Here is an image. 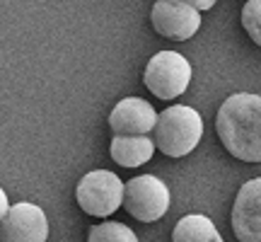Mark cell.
<instances>
[{
  "label": "cell",
  "mask_w": 261,
  "mask_h": 242,
  "mask_svg": "<svg viewBox=\"0 0 261 242\" xmlns=\"http://www.w3.org/2000/svg\"><path fill=\"white\" fill-rule=\"evenodd\" d=\"M223 148L242 162H261V97L252 92L230 94L215 116Z\"/></svg>",
  "instance_id": "obj_1"
},
{
  "label": "cell",
  "mask_w": 261,
  "mask_h": 242,
  "mask_svg": "<svg viewBox=\"0 0 261 242\" xmlns=\"http://www.w3.org/2000/svg\"><path fill=\"white\" fill-rule=\"evenodd\" d=\"M152 131H155V148H160L167 158H184L198 146L203 136V119L194 107L174 104L158 114Z\"/></svg>",
  "instance_id": "obj_2"
},
{
  "label": "cell",
  "mask_w": 261,
  "mask_h": 242,
  "mask_svg": "<svg viewBox=\"0 0 261 242\" xmlns=\"http://www.w3.org/2000/svg\"><path fill=\"white\" fill-rule=\"evenodd\" d=\"M75 199L87 215L107 218L123 204V182L109 170H92L77 182Z\"/></svg>",
  "instance_id": "obj_3"
},
{
  "label": "cell",
  "mask_w": 261,
  "mask_h": 242,
  "mask_svg": "<svg viewBox=\"0 0 261 242\" xmlns=\"http://www.w3.org/2000/svg\"><path fill=\"white\" fill-rule=\"evenodd\" d=\"M143 83L158 100H174L191 83V63L177 51H160L145 65Z\"/></svg>",
  "instance_id": "obj_4"
},
{
  "label": "cell",
  "mask_w": 261,
  "mask_h": 242,
  "mask_svg": "<svg viewBox=\"0 0 261 242\" xmlns=\"http://www.w3.org/2000/svg\"><path fill=\"white\" fill-rule=\"evenodd\" d=\"M123 208L140 223H155L169 208V189L162 179L140 175L123 184Z\"/></svg>",
  "instance_id": "obj_5"
},
{
  "label": "cell",
  "mask_w": 261,
  "mask_h": 242,
  "mask_svg": "<svg viewBox=\"0 0 261 242\" xmlns=\"http://www.w3.org/2000/svg\"><path fill=\"white\" fill-rule=\"evenodd\" d=\"M152 29L172 41H187L201 27V12L184 0H155L150 12Z\"/></svg>",
  "instance_id": "obj_6"
},
{
  "label": "cell",
  "mask_w": 261,
  "mask_h": 242,
  "mask_svg": "<svg viewBox=\"0 0 261 242\" xmlns=\"http://www.w3.org/2000/svg\"><path fill=\"white\" fill-rule=\"evenodd\" d=\"M48 221L39 206L29 201L10 206L0 218V242H46Z\"/></svg>",
  "instance_id": "obj_7"
},
{
  "label": "cell",
  "mask_w": 261,
  "mask_h": 242,
  "mask_svg": "<svg viewBox=\"0 0 261 242\" xmlns=\"http://www.w3.org/2000/svg\"><path fill=\"white\" fill-rule=\"evenodd\" d=\"M232 230L240 242H261V177L249 179L237 191L232 206Z\"/></svg>",
  "instance_id": "obj_8"
},
{
  "label": "cell",
  "mask_w": 261,
  "mask_h": 242,
  "mask_svg": "<svg viewBox=\"0 0 261 242\" xmlns=\"http://www.w3.org/2000/svg\"><path fill=\"white\" fill-rule=\"evenodd\" d=\"M158 112L140 97H126L109 114V129L114 136H148L155 129Z\"/></svg>",
  "instance_id": "obj_9"
},
{
  "label": "cell",
  "mask_w": 261,
  "mask_h": 242,
  "mask_svg": "<svg viewBox=\"0 0 261 242\" xmlns=\"http://www.w3.org/2000/svg\"><path fill=\"white\" fill-rule=\"evenodd\" d=\"M112 158L121 167H140L155 153V140L148 136H114Z\"/></svg>",
  "instance_id": "obj_10"
},
{
  "label": "cell",
  "mask_w": 261,
  "mask_h": 242,
  "mask_svg": "<svg viewBox=\"0 0 261 242\" xmlns=\"http://www.w3.org/2000/svg\"><path fill=\"white\" fill-rule=\"evenodd\" d=\"M172 242H225L208 215H184L172 233Z\"/></svg>",
  "instance_id": "obj_11"
},
{
  "label": "cell",
  "mask_w": 261,
  "mask_h": 242,
  "mask_svg": "<svg viewBox=\"0 0 261 242\" xmlns=\"http://www.w3.org/2000/svg\"><path fill=\"white\" fill-rule=\"evenodd\" d=\"M87 242H138V237L123 223H102L90 228Z\"/></svg>",
  "instance_id": "obj_12"
},
{
  "label": "cell",
  "mask_w": 261,
  "mask_h": 242,
  "mask_svg": "<svg viewBox=\"0 0 261 242\" xmlns=\"http://www.w3.org/2000/svg\"><path fill=\"white\" fill-rule=\"evenodd\" d=\"M242 27L256 46H261V0H247L242 8Z\"/></svg>",
  "instance_id": "obj_13"
},
{
  "label": "cell",
  "mask_w": 261,
  "mask_h": 242,
  "mask_svg": "<svg viewBox=\"0 0 261 242\" xmlns=\"http://www.w3.org/2000/svg\"><path fill=\"white\" fill-rule=\"evenodd\" d=\"M184 3H187V5H191V8H196L198 12H201V10H211L215 3H218V0H184Z\"/></svg>",
  "instance_id": "obj_14"
},
{
  "label": "cell",
  "mask_w": 261,
  "mask_h": 242,
  "mask_svg": "<svg viewBox=\"0 0 261 242\" xmlns=\"http://www.w3.org/2000/svg\"><path fill=\"white\" fill-rule=\"evenodd\" d=\"M8 208H10V204H8V194L3 191V186H0V218L8 213Z\"/></svg>",
  "instance_id": "obj_15"
}]
</instances>
